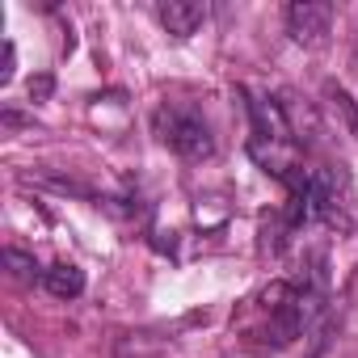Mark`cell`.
<instances>
[{
    "label": "cell",
    "instance_id": "cell-1",
    "mask_svg": "<svg viewBox=\"0 0 358 358\" xmlns=\"http://www.w3.org/2000/svg\"><path fill=\"white\" fill-rule=\"evenodd\" d=\"M316 308H320V291H316V287L278 278V282L262 287V291L249 299V308H245L241 320H236V333H241V341H245L249 350H257V354L287 350L295 337L308 333Z\"/></svg>",
    "mask_w": 358,
    "mask_h": 358
},
{
    "label": "cell",
    "instance_id": "cell-2",
    "mask_svg": "<svg viewBox=\"0 0 358 358\" xmlns=\"http://www.w3.org/2000/svg\"><path fill=\"white\" fill-rule=\"evenodd\" d=\"M241 97H249V101H245V106H249V156H253L266 173H274L278 182L291 186L303 169L295 164L299 139H295V127H291L282 101L257 97V93H249V89H241Z\"/></svg>",
    "mask_w": 358,
    "mask_h": 358
},
{
    "label": "cell",
    "instance_id": "cell-3",
    "mask_svg": "<svg viewBox=\"0 0 358 358\" xmlns=\"http://www.w3.org/2000/svg\"><path fill=\"white\" fill-rule=\"evenodd\" d=\"M152 127H156V139L182 160H211L215 156V135L194 106H160L152 114Z\"/></svg>",
    "mask_w": 358,
    "mask_h": 358
},
{
    "label": "cell",
    "instance_id": "cell-4",
    "mask_svg": "<svg viewBox=\"0 0 358 358\" xmlns=\"http://www.w3.org/2000/svg\"><path fill=\"white\" fill-rule=\"evenodd\" d=\"M329 26H333V5H324V0H295V5H287V34L299 47H320L329 38Z\"/></svg>",
    "mask_w": 358,
    "mask_h": 358
},
{
    "label": "cell",
    "instance_id": "cell-5",
    "mask_svg": "<svg viewBox=\"0 0 358 358\" xmlns=\"http://www.w3.org/2000/svg\"><path fill=\"white\" fill-rule=\"evenodd\" d=\"M207 5H199V0H160L156 5V17L160 26L173 34V38H190L203 22H207Z\"/></svg>",
    "mask_w": 358,
    "mask_h": 358
},
{
    "label": "cell",
    "instance_id": "cell-6",
    "mask_svg": "<svg viewBox=\"0 0 358 358\" xmlns=\"http://www.w3.org/2000/svg\"><path fill=\"white\" fill-rule=\"evenodd\" d=\"M43 287L55 295V299H76L85 291V270L72 266V262H55L43 270Z\"/></svg>",
    "mask_w": 358,
    "mask_h": 358
},
{
    "label": "cell",
    "instance_id": "cell-7",
    "mask_svg": "<svg viewBox=\"0 0 358 358\" xmlns=\"http://www.w3.org/2000/svg\"><path fill=\"white\" fill-rule=\"evenodd\" d=\"M324 93H329L333 110H337V114L345 118V127H350V131L358 135V101H354V97H350V93H345L341 85H324Z\"/></svg>",
    "mask_w": 358,
    "mask_h": 358
},
{
    "label": "cell",
    "instance_id": "cell-8",
    "mask_svg": "<svg viewBox=\"0 0 358 358\" xmlns=\"http://www.w3.org/2000/svg\"><path fill=\"white\" fill-rule=\"evenodd\" d=\"M5 266H13V274H17V278H26V282H34V278L43 282L38 262H34V257H26L22 249H5Z\"/></svg>",
    "mask_w": 358,
    "mask_h": 358
},
{
    "label": "cell",
    "instance_id": "cell-9",
    "mask_svg": "<svg viewBox=\"0 0 358 358\" xmlns=\"http://www.w3.org/2000/svg\"><path fill=\"white\" fill-rule=\"evenodd\" d=\"M13 59H17V51H13V43H5V68H0V80H13Z\"/></svg>",
    "mask_w": 358,
    "mask_h": 358
},
{
    "label": "cell",
    "instance_id": "cell-10",
    "mask_svg": "<svg viewBox=\"0 0 358 358\" xmlns=\"http://www.w3.org/2000/svg\"><path fill=\"white\" fill-rule=\"evenodd\" d=\"M43 93H51V76H38V80H30V97H43Z\"/></svg>",
    "mask_w": 358,
    "mask_h": 358
}]
</instances>
